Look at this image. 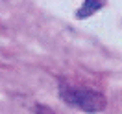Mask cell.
Masks as SVG:
<instances>
[{
	"label": "cell",
	"mask_w": 122,
	"mask_h": 114,
	"mask_svg": "<svg viewBox=\"0 0 122 114\" xmlns=\"http://www.w3.org/2000/svg\"><path fill=\"white\" fill-rule=\"evenodd\" d=\"M59 96L65 99L69 105L80 107L89 112H98L106 107V98L94 90L87 88H78V87H69V85H61L59 87Z\"/></svg>",
	"instance_id": "6da1fadb"
},
{
	"label": "cell",
	"mask_w": 122,
	"mask_h": 114,
	"mask_svg": "<svg viewBox=\"0 0 122 114\" xmlns=\"http://www.w3.org/2000/svg\"><path fill=\"white\" fill-rule=\"evenodd\" d=\"M104 4H106V0H85L83 6L78 9L76 17L78 18H85V17H91L92 13H96L100 8H104Z\"/></svg>",
	"instance_id": "7a4b0ae2"
}]
</instances>
